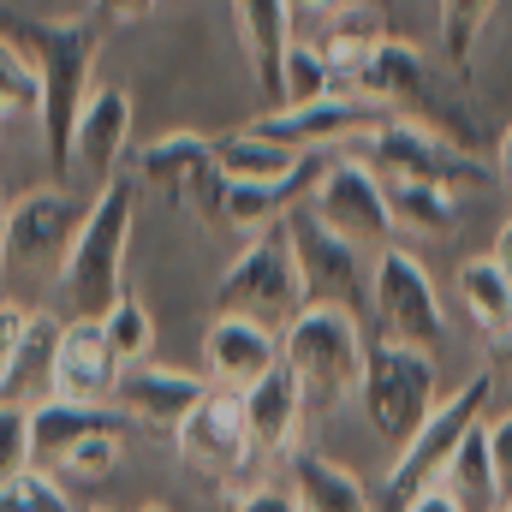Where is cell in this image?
I'll use <instances>...</instances> for the list:
<instances>
[{"label":"cell","mask_w":512,"mask_h":512,"mask_svg":"<svg viewBox=\"0 0 512 512\" xmlns=\"http://www.w3.org/2000/svg\"><path fill=\"white\" fill-rule=\"evenodd\" d=\"M102 18H24V12H6L0 36L24 48V60L36 66V84H42V149L54 167H66V149H72V126L90 102V72H96V54H102Z\"/></svg>","instance_id":"6da1fadb"},{"label":"cell","mask_w":512,"mask_h":512,"mask_svg":"<svg viewBox=\"0 0 512 512\" xmlns=\"http://www.w3.org/2000/svg\"><path fill=\"white\" fill-rule=\"evenodd\" d=\"M137 221V179H114L90 197V221L60 268V316L66 322H102L126 298V245Z\"/></svg>","instance_id":"7a4b0ae2"},{"label":"cell","mask_w":512,"mask_h":512,"mask_svg":"<svg viewBox=\"0 0 512 512\" xmlns=\"http://www.w3.org/2000/svg\"><path fill=\"white\" fill-rule=\"evenodd\" d=\"M364 328L352 310H334V304H310L286 334H280V364L292 370V382L304 387V405L310 411H328L334 399L358 393L364 382Z\"/></svg>","instance_id":"3957f363"},{"label":"cell","mask_w":512,"mask_h":512,"mask_svg":"<svg viewBox=\"0 0 512 512\" xmlns=\"http://www.w3.org/2000/svg\"><path fill=\"white\" fill-rule=\"evenodd\" d=\"M441 382H435V352H417V346H370L364 358V382H358V405H364V423L387 441V453H399L423 417L435 411Z\"/></svg>","instance_id":"277c9868"},{"label":"cell","mask_w":512,"mask_h":512,"mask_svg":"<svg viewBox=\"0 0 512 512\" xmlns=\"http://www.w3.org/2000/svg\"><path fill=\"white\" fill-rule=\"evenodd\" d=\"M215 304H221V316H245L268 334H286L304 316V286H298L292 245H286L280 227L245 239V251L227 262V274L215 286Z\"/></svg>","instance_id":"5b68a950"},{"label":"cell","mask_w":512,"mask_h":512,"mask_svg":"<svg viewBox=\"0 0 512 512\" xmlns=\"http://www.w3.org/2000/svg\"><path fill=\"white\" fill-rule=\"evenodd\" d=\"M358 161L382 185H441V191H489L495 185V173L471 149L411 126V120H387L382 131H370L358 143Z\"/></svg>","instance_id":"8992f818"},{"label":"cell","mask_w":512,"mask_h":512,"mask_svg":"<svg viewBox=\"0 0 512 512\" xmlns=\"http://www.w3.org/2000/svg\"><path fill=\"white\" fill-rule=\"evenodd\" d=\"M489 399H495V376L483 370V376H471V382H459L447 399H435V411L423 417V429L393 453V465H387V501H411V495H423V489H435L441 483V471L453 465V453L465 447V435L483 423V411H489Z\"/></svg>","instance_id":"52a82bcc"},{"label":"cell","mask_w":512,"mask_h":512,"mask_svg":"<svg viewBox=\"0 0 512 512\" xmlns=\"http://www.w3.org/2000/svg\"><path fill=\"white\" fill-rule=\"evenodd\" d=\"M90 221V203L72 191V185H36L24 197L6 203V221H0V262L18 268V274H36V280H60L66 256L78 245Z\"/></svg>","instance_id":"ba28073f"},{"label":"cell","mask_w":512,"mask_h":512,"mask_svg":"<svg viewBox=\"0 0 512 512\" xmlns=\"http://www.w3.org/2000/svg\"><path fill=\"white\" fill-rule=\"evenodd\" d=\"M286 245H292V268H298V286H304V310L310 304H334V310H364L370 298V280H364V251L346 245L310 203H298L286 221H280Z\"/></svg>","instance_id":"9c48e42d"},{"label":"cell","mask_w":512,"mask_h":512,"mask_svg":"<svg viewBox=\"0 0 512 512\" xmlns=\"http://www.w3.org/2000/svg\"><path fill=\"white\" fill-rule=\"evenodd\" d=\"M370 304H376L382 340H393V346L435 352V346L447 340V310H441V292H435L429 268H423L411 251H399V245L376 251V268H370Z\"/></svg>","instance_id":"30bf717a"},{"label":"cell","mask_w":512,"mask_h":512,"mask_svg":"<svg viewBox=\"0 0 512 512\" xmlns=\"http://www.w3.org/2000/svg\"><path fill=\"white\" fill-rule=\"evenodd\" d=\"M137 185H149L155 197H167L173 209H197L203 221L221 227V197H227V173L209 137L197 131H167L137 155Z\"/></svg>","instance_id":"8fae6325"},{"label":"cell","mask_w":512,"mask_h":512,"mask_svg":"<svg viewBox=\"0 0 512 512\" xmlns=\"http://www.w3.org/2000/svg\"><path fill=\"white\" fill-rule=\"evenodd\" d=\"M310 209L358 251H387V233H393V209H387V185L358 161H328L316 191H310Z\"/></svg>","instance_id":"7c38bea8"},{"label":"cell","mask_w":512,"mask_h":512,"mask_svg":"<svg viewBox=\"0 0 512 512\" xmlns=\"http://www.w3.org/2000/svg\"><path fill=\"white\" fill-rule=\"evenodd\" d=\"M387 120L393 114L364 102V96H322L310 108H268L256 120V131H268V137H280V143H292L304 155H322V149H340V143H364Z\"/></svg>","instance_id":"4fadbf2b"},{"label":"cell","mask_w":512,"mask_h":512,"mask_svg":"<svg viewBox=\"0 0 512 512\" xmlns=\"http://www.w3.org/2000/svg\"><path fill=\"white\" fill-rule=\"evenodd\" d=\"M173 447L191 471L215 477V483H239L245 459H256L251 435H245V417H239V393H209L179 429H173Z\"/></svg>","instance_id":"5bb4252c"},{"label":"cell","mask_w":512,"mask_h":512,"mask_svg":"<svg viewBox=\"0 0 512 512\" xmlns=\"http://www.w3.org/2000/svg\"><path fill=\"white\" fill-rule=\"evenodd\" d=\"M126 137H131V102L126 90H90L78 126H72V149H66V173L90 179V191L114 185L120 179V155H126Z\"/></svg>","instance_id":"9a60e30c"},{"label":"cell","mask_w":512,"mask_h":512,"mask_svg":"<svg viewBox=\"0 0 512 512\" xmlns=\"http://www.w3.org/2000/svg\"><path fill=\"white\" fill-rule=\"evenodd\" d=\"M215 387L197 382L191 370H173V364H155V358H143V364H131L126 376H120V393H114V405L126 411L131 423H143V429H179L203 399H209Z\"/></svg>","instance_id":"2e32d148"},{"label":"cell","mask_w":512,"mask_h":512,"mask_svg":"<svg viewBox=\"0 0 512 512\" xmlns=\"http://www.w3.org/2000/svg\"><path fill=\"white\" fill-rule=\"evenodd\" d=\"M126 364L108 352L102 322H66L60 352H54V399L72 405H114Z\"/></svg>","instance_id":"e0dca14e"},{"label":"cell","mask_w":512,"mask_h":512,"mask_svg":"<svg viewBox=\"0 0 512 512\" xmlns=\"http://www.w3.org/2000/svg\"><path fill=\"white\" fill-rule=\"evenodd\" d=\"M304 387L292 382L286 364H274L262 382H251L239 393V417H245V435H251L256 453H274V459H292L298 453V435H304Z\"/></svg>","instance_id":"ac0fdd59"},{"label":"cell","mask_w":512,"mask_h":512,"mask_svg":"<svg viewBox=\"0 0 512 512\" xmlns=\"http://www.w3.org/2000/svg\"><path fill=\"white\" fill-rule=\"evenodd\" d=\"M203 364H209V382L221 393H245L280 364V334L256 328L245 316H215L203 334Z\"/></svg>","instance_id":"d6986e66"},{"label":"cell","mask_w":512,"mask_h":512,"mask_svg":"<svg viewBox=\"0 0 512 512\" xmlns=\"http://www.w3.org/2000/svg\"><path fill=\"white\" fill-rule=\"evenodd\" d=\"M227 12H233V30H239V48H245V66H251L262 102L280 108V60L292 48V6L286 0H227Z\"/></svg>","instance_id":"ffe728a7"},{"label":"cell","mask_w":512,"mask_h":512,"mask_svg":"<svg viewBox=\"0 0 512 512\" xmlns=\"http://www.w3.org/2000/svg\"><path fill=\"white\" fill-rule=\"evenodd\" d=\"M131 417L120 405H72V399H36L30 405V447L36 471H54L84 435H126Z\"/></svg>","instance_id":"44dd1931"},{"label":"cell","mask_w":512,"mask_h":512,"mask_svg":"<svg viewBox=\"0 0 512 512\" xmlns=\"http://www.w3.org/2000/svg\"><path fill=\"white\" fill-rule=\"evenodd\" d=\"M60 334H66V316L60 310H30L24 340H18V352L6 364V382H0V399L6 405L54 399V352H60Z\"/></svg>","instance_id":"7402d4cb"},{"label":"cell","mask_w":512,"mask_h":512,"mask_svg":"<svg viewBox=\"0 0 512 512\" xmlns=\"http://www.w3.org/2000/svg\"><path fill=\"white\" fill-rule=\"evenodd\" d=\"M215 155H221L227 185H280V179H298L316 161V155H304V149H292V143H280V137H268V131H256V126L221 137Z\"/></svg>","instance_id":"603a6c76"},{"label":"cell","mask_w":512,"mask_h":512,"mask_svg":"<svg viewBox=\"0 0 512 512\" xmlns=\"http://www.w3.org/2000/svg\"><path fill=\"white\" fill-rule=\"evenodd\" d=\"M322 155L298 173V179H280V185H227V197H221V227H233V233H268V227H280L292 209H298V197L304 191H316V179H322Z\"/></svg>","instance_id":"cb8c5ba5"},{"label":"cell","mask_w":512,"mask_h":512,"mask_svg":"<svg viewBox=\"0 0 512 512\" xmlns=\"http://www.w3.org/2000/svg\"><path fill=\"white\" fill-rule=\"evenodd\" d=\"M286 465H292V501H298V512H376L370 507V489L346 465H334L322 453H304V447Z\"/></svg>","instance_id":"d4e9b609"},{"label":"cell","mask_w":512,"mask_h":512,"mask_svg":"<svg viewBox=\"0 0 512 512\" xmlns=\"http://www.w3.org/2000/svg\"><path fill=\"white\" fill-rule=\"evenodd\" d=\"M453 286H459V304H465L471 328L489 346H512V280L495 268V256H471Z\"/></svg>","instance_id":"484cf974"},{"label":"cell","mask_w":512,"mask_h":512,"mask_svg":"<svg viewBox=\"0 0 512 512\" xmlns=\"http://www.w3.org/2000/svg\"><path fill=\"white\" fill-rule=\"evenodd\" d=\"M441 489L459 501V512H501L507 507L501 477H495V453H489V429H483V423L465 435V447H459L453 465L441 471Z\"/></svg>","instance_id":"4316f807"},{"label":"cell","mask_w":512,"mask_h":512,"mask_svg":"<svg viewBox=\"0 0 512 512\" xmlns=\"http://www.w3.org/2000/svg\"><path fill=\"white\" fill-rule=\"evenodd\" d=\"M387 209H393V227L417 239H447L459 227V191H441V185H387Z\"/></svg>","instance_id":"83f0119b"},{"label":"cell","mask_w":512,"mask_h":512,"mask_svg":"<svg viewBox=\"0 0 512 512\" xmlns=\"http://www.w3.org/2000/svg\"><path fill=\"white\" fill-rule=\"evenodd\" d=\"M376 42H382V30L370 24V12H346V18L322 36V60H328V72H334V96H358V72H364V60L376 54Z\"/></svg>","instance_id":"f1b7e54d"},{"label":"cell","mask_w":512,"mask_h":512,"mask_svg":"<svg viewBox=\"0 0 512 512\" xmlns=\"http://www.w3.org/2000/svg\"><path fill=\"white\" fill-rule=\"evenodd\" d=\"M495 6H501V0H441L435 36H441V54H447V66H453L459 78H471L477 42H483V24L495 18Z\"/></svg>","instance_id":"f546056e"},{"label":"cell","mask_w":512,"mask_h":512,"mask_svg":"<svg viewBox=\"0 0 512 512\" xmlns=\"http://www.w3.org/2000/svg\"><path fill=\"white\" fill-rule=\"evenodd\" d=\"M322 96H334V72H328L322 48L292 42L286 60H280V108H310V102H322Z\"/></svg>","instance_id":"4dcf8cb0"},{"label":"cell","mask_w":512,"mask_h":512,"mask_svg":"<svg viewBox=\"0 0 512 512\" xmlns=\"http://www.w3.org/2000/svg\"><path fill=\"white\" fill-rule=\"evenodd\" d=\"M102 334H108V352H114V358H120V364H143V358H149V352H155V322H149V304H143V298H120V304H114V310H108V316H102Z\"/></svg>","instance_id":"1f68e13d"},{"label":"cell","mask_w":512,"mask_h":512,"mask_svg":"<svg viewBox=\"0 0 512 512\" xmlns=\"http://www.w3.org/2000/svg\"><path fill=\"white\" fill-rule=\"evenodd\" d=\"M42 108V84H36V66L24 60L18 42L0 36V114H36Z\"/></svg>","instance_id":"d6a6232c"},{"label":"cell","mask_w":512,"mask_h":512,"mask_svg":"<svg viewBox=\"0 0 512 512\" xmlns=\"http://www.w3.org/2000/svg\"><path fill=\"white\" fill-rule=\"evenodd\" d=\"M36 471V447H30V405H6L0 399V489L12 477Z\"/></svg>","instance_id":"836d02e7"},{"label":"cell","mask_w":512,"mask_h":512,"mask_svg":"<svg viewBox=\"0 0 512 512\" xmlns=\"http://www.w3.org/2000/svg\"><path fill=\"white\" fill-rule=\"evenodd\" d=\"M0 512H72V495L54 471H24L0 489Z\"/></svg>","instance_id":"e575fe53"},{"label":"cell","mask_w":512,"mask_h":512,"mask_svg":"<svg viewBox=\"0 0 512 512\" xmlns=\"http://www.w3.org/2000/svg\"><path fill=\"white\" fill-rule=\"evenodd\" d=\"M120 447H126V435H84L60 465H54V477H72V483H96V477H108L114 465H120Z\"/></svg>","instance_id":"d590c367"},{"label":"cell","mask_w":512,"mask_h":512,"mask_svg":"<svg viewBox=\"0 0 512 512\" xmlns=\"http://www.w3.org/2000/svg\"><path fill=\"white\" fill-rule=\"evenodd\" d=\"M483 429H489V453H495L501 495H507V507H512V411H507V417H495V423H483Z\"/></svg>","instance_id":"8d00e7d4"},{"label":"cell","mask_w":512,"mask_h":512,"mask_svg":"<svg viewBox=\"0 0 512 512\" xmlns=\"http://www.w3.org/2000/svg\"><path fill=\"white\" fill-rule=\"evenodd\" d=\"M24 322H30V310L12 304V298H0V382H6V364H12V352L24 340Z\"/></svg>","instance_id":"74e56055"},{"label":"cell","mask_w":512,"mask_h":512,"mask_svg":"<svg viewBox=\"0 0 512 512\" xmlns=\"http://www.w3.org/2000/svg\"><path fill=\"white\" fill-rule=\"evenodd\" d=\"M233 512H298V501H292V489H239Z\"/></svg>","instance_id":"f35d334b"},{"label":"cell","mask_w":512,"mask_h":512,"mask_svg":"<svg viewBox=\"0 0 512 512\" xmlns=\"http://www.w3.org/2000/svg\"><path fill=\"white\" fill-rule=\"evenodd\" d=\"M155 12V0H90V18L102 24H143Z\"/></svg>","instance_id":"ab89813d"},{"label":"cell","mask_w":512,"mask_h":512,"mask_svg":"<svg viewBox=\"0 0 512 512\" xmlns=\"http://www.w3.org/2000/svg\"><path fill=\"white\" fill-rule=\"evenodd\" d=\"M399 512H459V501H453V495H447V489L435 483V489H423V495H411V501H405Z\"/></svg>","instance_id":"60d3db41"},{"label":"cell","mask_w":512,"mask_h":512,"mask_svg":"<svg viewBox=\"0 0 512 512\" xmlns=\"http://www.w3.org/2000/svg\"><path fill=\"white\" fill-rule=\"evenodd\" d=\"M489 256H495V268H501V274L512 280V221L501 227V239H495V251H489Z\"/></svg>","instance_id":"b9f144b4"},{"label":"cell","mask_w":512,"mask_h":512,"mask_svg":"<svg viewBox=\"0 0 512 512\" xmlns=\"http://www.w3.org/2000/svg\"><path fill=\"white\" fill-rule=\"evenodd\" d=\"M495 173H501V179H512V126L501 131V149H495Z\"/></svg>","instance_id":"7bdbcfd3"},{"label":"cell","mask_w":512,"mask_h":512,"mask_svg":"<svg viewBox=\"0 0 512 512\" xmlns=\"http://www.w3.org/2000/svg\"><path fill=\"white\" fill-rule=\"evenodd\" d=\"M286 6H292V12H340L346 0H286Z\"/></svg>","instance_id":"ee69618b"},{"label":"cell","mask_w":512,"mask_h":512,"mask_svg":"<svg viewBox=\"0 0 512 512\" xmlns=\"http://www.w3.org/2000/svg\"><path fill=\"white\" fill-rule=\"evenodd\" d=\"M0 221H6V197H0Z\"/></svg>","instance_id":"f6af8a7d"},{"label":"cell","mask_w":512,"mask_h":512,"mask_svg":"<svg viewBox=\"0 0 512 512\" xmlns=\"http://www.w3.org/2000/svg\"><path fill=\"white\" fill-rule=\"evenodd\" d=\"M143 512H167V507H143Z\"/></svg>","instance_id":"bcb514c9"},{"label":"cell","mask_w":512,"mask_h":512,"mask_svg":"<svg viewBox=\"0 0 512 512\" xmlns=\"http://www.w3.org/2000/svg\"><path fill=\"white\" fill-rule=\"evenodd\" d=\"M501 512H512V507H501Z\"/></svg>","instance_id":"7dc6e473"}]
</instances>
